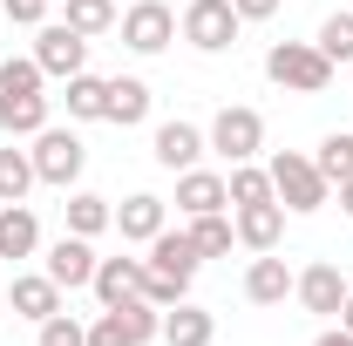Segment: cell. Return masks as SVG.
Returning a JSON list of instances; mask_svg holds the SVG:
<instances>
[{"label": "cell", "mask_w": 353, "mask_h": 346, "mask_svg": "<svg viewBox=\"0 0 353 346\" xmlns=\"http://www.w3.org/2000/svg\"><path fill=\"white\" fill-rule=\"evenodd\" d=\"M116 28H123V48H130V54H163V48L176 41V14L163 0H130Z\"/></svg>", "instance_id": "ba28073f"}, {"label": "cell", "mask_w": 353, "mask_h": 346, "mask_svg": "<svg viewBox=\"0 0 353 346\" xmlns=\"http://www.w3.org/2000/svg\"><path fill=\"white\" fill-rule=\"evenodd\" d=\"M34 61H41V75H54V82L82 75V61H88V34H75L68 21H41V28H34Z\"/></svg>", "instance_id": "9c48e42d"}, {"label": "cell", "mask_w": 353, "mask_h": 346, "mask_svg": "<svg viewBox=\"0 0 353 346\" xmlns=\"http://www.w3.org/2000/svg\"><path fill=\"white\" fill-rule=\"evenodd\" d=\"M48 130V95H0V136H41Z\"/></svg>", "instance_id": "7402d4cb"}, {"label": "cell", "mask_w": 353, "mask_h": 346, "mask_svg": "<svg viewBox=\"0 0 353 346\" xmlns=\"http://www.w3.org/2000/svg\"><path fill=\"white\" fill-rule=\"evenodd\" d=\"M41 346H88V326L68 319V312H54V319H41Z\"/></svg>", "instance_id": "4dcf8cb0"}, {"label": "cell", "mask_w": 353, "mask_h": 346, "mask_svg": "<svg viewBox=\"0 0 353 346\" xmlns=\"http://www.w3.org/2000/svg\"><path fill=\"white\" fill-rule=\"evenodd\" d=\"M312 346H353V333H347V326H333V333H319Z\"/></svg>", "instance_id": "836d02e7"}, {"label": "cell", "mask_w": 353, "mask_h": 346, "mask_svg": "<svg viewBox=\"0 0 353 346\" xmlns=\"http://www.w3.org/2000/svg\"><path fill=\"white\" fill-rule=\"evenodd\" d=\"M211 143H204V130L197 123H157V143H150V156L163 163V170H197V156H204Z\"/></svg>", "instance_id": "4fadbf2b"}, {"label": "cell", "mask_w": 353, "mask_h": 346, "mask_svg": "<svg viewBox=\"0 0 353 346\" xmlns=\"http://www.w3.org/2000/svg\"><path fill=\"white\" fill-rule=\"evenodd\" d=\"M204 143L218 150L224 163H252V156L265 150V116L245 109V102H224L218 116H211V130H204Z\"/></svg>", "instance_id": "5b68a950"}, {"label": "cell", "mask_w": 353, "mask_h": 346, "mask_svg": "<svg viewBox=\"0 0 353 346\" xmlns=\"http://www.w3.org/2000/svg\"><path fill=\"white\" fill-rule=\"evenodd\" d=\"M265 75L285 88V95H326L333 88V61L312 41H272L265 48Z\"/></svg>", "instance_id": "7a4b0ae2"}, {"label": "cell", "mask_w": 353, "mask_h": 346, "mask_svg": "<svg viewBox=\"0 0 353 346\" xmlns=\"http://www.w3.org/2000/svg\"><path fill=\"white\" fill-rule=\"evenodd\" d=\"M190 238H197V252H204V258H224V252H231V238H238V224H231L224 211H204V217H190Z\"/></svg>", "instance_id": "83f0119b"}, {"label": "cell", "mask_w": 353, "mask_h": 346, "mask_svg": "<svg viewBox=\"0 0 353 346\" xmlns=\"http://www.w3.org/2000/svg\"><path fill=\"white\" fill-rule=\"evenodd\" d=\"M143 265H150L143 299H150V305H176L183 292H190V278H197L204 252H197V238H190V231H170V224H163V231L150 238V258H143Z\"/></svg>", "instance_id": "6da1fadb"}, {"label": "cell", "mask_w": 353, "mask_h": 346, "mask_svg": "<svg viewBox=\"0 0 353 346\" xmlns=\"http://www.w3.org/2000/svg\"><path fill=\"white\" fill-rule=\"evenodd\" d=\"M333 190H340V211L353 217V176H347V183H333Z\"/></svg>", "instance_id": "e575fe53"}, {"label": "cell", "mask_w": 353, "mask_h": 346, "mask_svg": "<svg viewBox=\"0 0 353 346\" xmlns=\"http://www.w3.org/2000/svg\"><path fill=\"white\" fill-rule=\"evenodd\" d=\"M7 312H21V319H34V326H41V319L61 312V285H54L48 272H21V278L7 285Z\"/></svg>", "instance_id": "2e32d148"}, {"label": "cell", "mask_w": 353, "mask_h": 346, "mask_svg": "<svg viewBox=\"0 0 353 346\" xmlns=\"http://www.w3.org/2000/svg\"><path fill=\"white\" fill-rule=\"evenodd\" d=\"M163 211H170L163 197H150V190H136V197H123V204H116V231H123L130 245H150V238H157V231L170 224Z\"/></svg>", "instance_id": "ac0fdd59"}, {"label": "cell", "mask_w": 353, "mask_h": 346, "mask_svg": "<svg viewBox=\"0 0 353 346\" xmlns=\"http://www.w3.org/2000/svg\"><path fill=\"white\" fill-rule=\"evenodd\" d=\"M238 224V245L245 252H279V238H285V204L272 197V204H245V211H231Z\"/></svg>", "instance_id": "9a60e30c"}, {"label": "cell", "mask_w": 353, "mask_h": 346, "mask_svg": "<svg viewBox=\"0 0 353 346\" xmlns=\"http://www.w3.org/2000/svg\"><path fill=\"white\" fill-rule=\"evenodd\" d=\"M41 272L61 285V292H82L88 278H95V245H88V238H75V231H61V238L48 245V265H41Z\"/></svg>", "instance_id": "8fae6325"}, {"label": "cell", "mask_w": 353, "mask_h": 346, "mask_svg": "<svg viewBox=\"0 0 353 346\" xmlns=\"http://www.w3.org/2000/svg\"><path fill=\"white\" fill-rule=\"evenodd\" d=\"M211 340H218L211 305H190V299L163 305V346H211Z\"/></svg>", "instance_id": "e0dca14e"}, {"label": "cell", "mask_w": 353, "mask_h": 346, "mask_svg": "<svg viewBox=\"0 0 353 346\" xmlns=\"http://www.w3.org/2000/svg\"><path fill=\"white\" fill-rule=\"evenodd\" d=\"M61 21H68L75 34H88V41H95V34H109L123 14H116V0H61Z\"/></svg>", "instance_id": "4316f807"}, {"label": "cell", "mask_w": 353, "mask_h": 346, "mask_svg": "<svg viewBox=\"0 0 353 346\" xmlns=\"http://www.w3.org/2000/svg\"><path fill=\"white\" fill-rule=\"evenodd\" d=\"M34 183H41V176H34V156L14 150V136H7V150H0V204H28Z\"/></svg>", "instance_id": "484cf974"}, {"label": "cell", "mask_w": 353, "mask_h": 346, "mask_svg": "<svg viewBox=\"0 0 353 346\" xmlns=\"http://www.w3.org/2000/svg\"><path fill=\"white\" fill-rule=\"evenodd\" d=\"M143 285H150V265L143 258H95V278H88V292H95L102 305L143 299Z\"/></svg>", "instance_id": "7c38bea8"}, {"label": "cell", "mask_w": 353, "mask_h": 346, "mask_svg": "<svg viewBox=\"0 0 353 346\" xmlns=\"http://www.w3.org/2000/svg\"><path fill=\"white\" fill-rule=\"evenodd\" d=\"M176 211H183V217L224 211V176L218 170H183V176H176Z\"/></svg>", "instance_id": "44dd1931"}, {"label": "cell", "mask_w": 353, "mask_h": 346, "mask_svg": "<svg viewBox=\"0 0 353 346\" xmlns=\"http://www.w3.org/2000/svg\"><path fill=\"white\" fill-rule=\"evenodd\" d=\"M109 123H116V130L150 123V82H143V75H109Z\"/></svg>", "instance_id": "d6986e66"}, {"label": "cell", "mask_w": 353, "mask_h": 346, "mask_svg": "<svg viewBox=\"0 0 353 346\" xmlns=\"http://www.w3.org/2000/svg\"><path fill=\"white\" fill-rule=\"evenodd\" d=\"M347 292H353V285L340 278V265H326V258H319V265H306V272H299V285H292V299L306 305L312 319H340Z\"/></svg>", "instance_id": "30bf717a"}, {"label": "cell", "mask_w": 353, "mask_h": 346, "mask_svg": "<svg viewBox=\"0 0 353 346\" xmlns=\"http://www.w3.org/2000/svg\"><path fill=\"white\" fill-rule=\"evenodd\" d=\"M28 156H34V176H41V183H54V190H68V183L82 176V163H88L82 136H75V130H54V123L34 136V150H28Z\"/></svg>", "instance_id": "52a82bcc"}, {"label": "cell", "mask_w": 353, "mask_h": 346, "mask_svg": "<svg viewBox=\"0 0 353 346\" xmlns=\"http://www.w3.org/2000/svg\"><path fill=\"white\" fill-rule=\"evenodd\" d=\"M224 204H231V211L272 204V170H259V163H231V170H224Z\"/></svg>", "instance_id": "cb8c5ba5"}, {"label": "cell", "mask_w": 353, "mask_h": 346, "mask_svg": "<svg viewBox=\"0 0 353 346\" xmlns=\"http://www.w3.org/2000/svg\"><path fill=\"white\" fill-rule=\"evenodd\" d=\"M312 48L340 68V61H353V14H326L319 21V34H312Z\"/></svg>", "instance_id": "f1b7e54d"}, {"label": "cell", "mask_w": 353, "mask_h": 346, "mask_svg": "<svg viewBox=\"0 0 353 346\" xmlns=\"http://www.w3.org/2000/svg\"><path fill=\"white\" fill-rule=\"evenodd\" d=\"M176 28H183V41L197 48V54H224V48L238 41V28H245V21H238V7H231V0H190Z\"/></svg>", "instance_id": "8992f818"}, {"label": "cell", "mask_w": 353, "mask_h": 346, "mask_svg": "<svg viewBox=\"0 0 353 346\" xmlns=\"http://www.w3.org/2000/svg\"><path fill=\"white\" fill-rule=\"evenodd\" d=\"M61 211H68V231H75V238H102V231L116 224V204H109V197H95V190H68V204H61Z\"/></svg>", "instance_id": "603a6c76"}, {"label": "cell", "mask_w": 353, "mask_h": 346, "mask_svg": "<svg viewBox=\"0 0 353 346\" xmlns=\"http://www.w3.org/2000/svg\"><path fill=\"white\" fill-rule=\"evenodd\" d=\"M150 340H163V305H150V299L102 305L95 326H88V346H150Z\"/></svg>", "instance_id": "277c9868"}, {"label": "cell", "mask_w": 353, "mask_h": 346, "mask_svg": "<svg viewBox=\"0 0 353 346\" xmlns=\"http://www.w3.org/2000/svg\"><path fill=\"white\" fill-rule=\"evenodd\" d=\"M265 170H272V197H279L292 217H312L326 197H333V183L319 176V163H312V156H299V150H279Z\"/></svg>", "instance_id": "3957f363"}, {"label": "cell", "mask_w": 353, "mask_h": 346, "mask_svg": "<svg viewBox=\"0 0 353 346\" xmlns=\"http://www.w3.org/2000/svg\"><path fill=\"white\" fill-rule=\"evenodd\" d=\"M340 326H347V333H353V292H347V305H340Z\"/></svg>", "instance_id": "d590c367"}, {"label": "cell", "mask_w": 353, "mask_h": 346, "mask_svg": "<svg viewBox=\"0 0 353 346\" xmlns=\"http://www.w3.org/2000/svg\"><path fill=\"white\" fill-rule=\"evenodd\" d=\"M0 7H7V21H14V28H41L54 0H0Z\"/></svg>", "instance_id": "1f68e13d"}, {"label": "cell", "mask_w": 353, "mask_h": 346, "mask_svg": "<svg viewBox=\"0 0 353 346\" xmlns=\"http://www.w3.org/2000/svg\"><path fill=\"white\" fill-rule=\"evenodd\" d=\"M292 285H299V272H292L285 258H272V252H259V258L245 265V299L252 305H285Z\"/></svg>", "instance_id": "5bb4252c"}, {"label": "cell", "mask_w": 353, "mask_h": 346, "mask_svg": "<svg viewBox=\"0 0 353 346\" xmlns=\"http://www.w3.org/2000/svg\"><path fill=\"white\" fill-rule=\"evenodd\" d=\"M312 163H319L326 183H347V176H353V130H333L326 143H319V156H312Z\"/></svg>", "instance_id": "f546056e"}, {"label": "cell", "mask_w": 353, "mask_h": 346, "mask_svg": "<svg viewBox=\"0 0 353 346\" xmlns=\"http://www.w3.org/2000/svg\"><path fill=\"white\" fill-rule=\"evenodd\" d=\"M41 252V224L28 204H0V258H34Z\"/></svg>", "instance_id": "ffe728a7"}, {"label": "cell", "mask_w": 353, "mask_h": 346, "mask_svg": "<svg viewBox=\"0 0 353 346\" xmlns=\"http://www.w3.org/2000/svg\"><path fill=\"white\" fill-rule=\"evenodd\" d=\"M238 7V21H272L279 14V0H231Z\"/></svg>", "instance_id": "d6a6232c"}, {"label": "cell", "mask_w": 353, "mask_h": 346, "mask_svg": "<svg viewBox=\"0 0 353 346\" xmlns=\"http://www.w3.org/2000/svg\"><path fill=\"white\" fill-rule=\"evenodd\" d=\"M68 116L75 123H109V82L102 75H68Z\"/></svg>", "instance_id": "d4e9b609"}]
</instances>
